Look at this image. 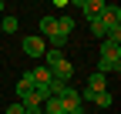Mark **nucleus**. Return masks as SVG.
Wrapping results in <instances>:
<instances>
[{"instance_id":"f257e3e1","label":"nucleus","mask_w":121,"mask_h":114,"mask_svg":"<svg viewBox=\"0 0 121 114\" xmlns=\"http://www.w3.org/2000/svg\"><path fill=\"white\" fill-rule=\"evenodd\" d=\"M44 61H47L44 67L51 70V77H54V81H60V84H71V77H74V64H71V61H67V57L60 54V50L47 47V50H44Z\"/></svg>"},{"instance_id":"f03ea898","label":"nucleus","mask_w":121,"mask_h":114,"mask_svg":"<svg viewBox=\"0 0 121 114\" xmlns=\"http://www.w3.org/2000/svg\"><path fill=\"white\" fill-rule=\"evenodd\" d=\"M60 104H64L67 114H84V101H81V91H74L71 84L60 91Z\"/></svg>"},{"instance_id":"7ed1b4c3","label":"nucleus","mask_w":121,"mask_h":114,"mask_svg":"<svg viewBox=\"0 0 121 114\" xmlns=\"http://www.w3.org/2000/svg\"><path fill=\"white\" fill-rule=\"evenodd\" d=\"M98 20L104 24V30H114V27H121V7H104L98 13Z\"/></svg>"},{"instance_id":"20e7f679","label":"nucleus","mask_w":121,"mask_h":114,"mask_svg":"<svg viewBox=\"0 0 121 114\" xmlns=\"http://www.w3.org/2000/svg\"><path fill=\"white\" fill-rule=\"evenodd\" d=\"M44 50H47L44 37H34V34L24 37V54H27V57H34V61H37V57H44Z\"/></svg>"},{"instance_id":"39448f33","label":"nucleus","mask_w":121,"mask_h":114,"mask_svg":"<svg viewBox=\"0 0 121 114\" xmlns=\"http://www.w3.org/2000/svg\"><path fill=\"white\" fill-rule=\"evenodd\" d=\"M51 81H54V77H51V70L44 67V64L30 70V84H34V87H40V91H47V84H51Z\"/></svg>"},{"instance_id":"423d86ee","label":"nucleus","mask_w":121,"mask_h":114,"mask_svg":"<svg viewBox=\"0 0 121 114\" xmlns=\"http://www.w3.org/2000/svg\"><path fill=\"white\" fill-rule=\"evenodd\" d=\"M101 61L121 64V44H111V40H104V44H101Z\"/></svg>"},{"instance_id":"0eeeda50","label":"nucleus","mask_w":121,"mask_h":114,"mask_svg":"<svg viewBox=\"0 0 121 114\" xmlns=\"http://www.w3.org/2000/svg\"><path fill=\"white\" fill-rule=\"evenodd\" d=\"M78 7L84 10V17H87V20H94V17H98V13H101L104 7H108V4H101V0H81Z\"/></svg>"},{"instance_id":"6e6552de","label":"nucleus","mask_w":121,"mask_h":114,"mask_svg":"<svg viewBox=\"0 0 121 114\" xmlns=\"http://www.w3.org/2000/svg\"><path fill=\"white\" fill-rule=\"evenodd\" d=\"M40 37H47L51 44L57 40V27H54V17H40Z\"/></svg>"},{"instance_id":"1a4fd4ad","label":"nucleus","mask_w":121,"mask_h":114,"mask_svg":"<svg viewBox=\"0 0 121 114\" xmlns=\"http://www.w3.org/2000/svg\"><path fill=\"white\" fill-rule=\"evenodd\" d=\"M17 27H20V20L13 17V13H4V17H0V30L4 34H17Z\"/></svg>"},{"instance_id":"9d476101","label":"nucleus","mask_w":121,"mask_h":114,"mask_svg":"<svg viewBox=\"0 0 121 114\" xmlns=\"http://www.w3.org/2000/svg\"><path fill=\"white\" fill-rule=\"evenodd\" d=\"M40 111H47V114H67L64 104H60V97H47V101L40 104Z\"/></svg>"},{"instance_id":"9b49d317","label":"nucleus","mask_w":121,"mask_h":114,"mask_svg":"<svg viewBox=\"0 0 121 114\" xmlns=\"http://www.w3.org/2000/svg\"><path fill=\"white\" fill-rule=\"evenodd\" d=\"M91 101H94L98 107H111V104H114V94H111V91H98Z\"/></svg>"},{"instance_id":"f8f14e48","label":"nucleus","mask_w":121,"mask_h":114,"mask_svg":"<svg viewBox=\"0 0 121 114\" xmlns=\"http://www.w3.org/2000/svg\"><path fill=\"white\" fill-rule=\"evenodd\" d=\"M30 91H34V84H30V74H24V77L17 81V97H20V101H24V97H27Z\"/></svg>"},{"instance_id":"ddd939ff","label":"nucleus","mask_w":121,"mask_h":114,"mask_svg":"<svg viewBox=\"0 0 121 114\" xmlns=\"http://www.w3.org/2000/svg\"><path fill=\"white\" fill-rule=\"evenodd\" d=\"M87 24H91V34H94V37H108V30H104V24H101L98 17H94V20H87Z\"/></svg>"},{"instance_id":"4468645a","label":"nucleus","mask_w":121,"mask_h":114,"mask_svg":"<svg viewBox=\"0 0 121 114\" xmlns=\"http://www.w3.org/2000/svg\"><path fill=\"white\" fill-rule=\"evenodd\" d=\"M7 114H27V111H24V104H10V107H7Z\"/></svg>"},{"instance_id":"2eb2a0df","label":"nucleus","mask_w":121,"mask_h":114,"mask_svg":"<svg viewBox=\"0 0 121 114\" xmlns=\"http://www.w3.org/2000/svg\"><path fill=\"white\" fill-rule=\"evenodd\" d=\"M0 13H4V0H0Z\"/></svg>"},{"instance_id":"dca6fc26","label":"nucleus","mask_w":121,"mask_h":114,"mask_svg":"<svg viewBox=\"0 0 121 114\" xmlns=\"http://www.w3.org/2000/svg\"><path fill=\"white\" fill-rule=\"evenodd\" d=\"M37 114H47V111H37Z\"/></svg>"}]
</instances>
